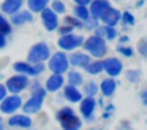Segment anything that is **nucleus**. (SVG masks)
I'll return each instance as SVG.
<instances>
[{
  "instance_id": "nucleus-27",
  "label": "nucleus",
  "mask_w": 147,
  "mask_h": 130,
  "mask_svg": "<svg viewBox=\"0 0 147 130\" xmlns=\"http://www.w3.org/2000/svg\"><path fill=\"white\" fill-rule=\"evenodd\" d=\"M11 32V25L8 24V21L3 18V16L0 14V33H3V35H8Z\"/></svg>"
},
{
  "instance_id": "nucleus-24",
  "label": "nucleus",
  "mask_w": 147,
  "mask_h": 130,
  "mask_svg": "<svg viewBox=\"0 0 147 130\" xmlns=\"http://www.w3.org/2000/svg\"><path fill=\"white\" fill-rule=\"evenodd\" d=\"M74 13H76V16L81 19V21H87L89 19V10L86 8V6H82V5H78L76 8H74Z\"/></svg>"
},
{
  "instance_id": "nucleus-28",
  "label": "nucleus",
  "mask_w": 147,
  "mask_h": 130,
  "mask_svg": "<svg viewBox=\"0 0 147 130\" xmlns=\"http://www.w3.org/2000/svg\"><path fill=\"white\" fill-rule=\"evenodd\" d=\"M52 11L57 14V13H63L65 11V3L60 2V0H55V2H52Z\"/></svg>"
},
{
  "instance_id": "nucleus-12",
  "label": "nucleus",
  "mask_w": 147,
  "mask_h": 130,
  "mask_svg": "<svg viewBox=\"0 0 147 130\" xmlns=\"http://www.w3.org/2000/svg\"><path fill=\"white\" fill-rule=\"evenodd\" d=\"M103 70H106L109 76H117L122 71V62L119 59H114V57L108 59L103 62Z\"/></svg>"
},
{
  "instance_id": "nucleus-37",
  "label": "nucleus",
  "mask_w": 147,
  "mask_h": 130,
  "mask_svg": "<svg viewBox=\"0 0 147 130\" xmlns=\"http://www.w3.org/2000/svg\"><path fill=\"white\" fill-rule=\"evenodd\" d=\"M5 95H7V87L0 84V101H2V100L5 98Z\"/></svg>"
},
{
  "instance_id": "nucleus-33",
  "label": "nucleus",
  "mask_w": 147,
  "mask_h": 130,
  "mask_svg": "<svg viewBox=\"0 0 147 130\" xmlns=\"http://www.w3.org/2000/svg\"><path fill=\"white\" fill-rule=\"evenodd\" d=\"M32 95H38V97H45V95H46V91H45V89H41L38 84H36L35 87L32 89Z\"/></svg>"
},
{
  "instance_id": "nucleus-21",
  "label": "nucleus",
  "mask_w": 147,
  "mask_h": 130,
  "mask_svg": "<svg viewBox=\"0 0 147 130\" xmlns=\"http://www.w3.org/2000/svg\"><path fill=\"white\" fill-rule=\"evenodd\" d=\"M65 97H67L70 101H73V103L81 101V98H82L81 97V92L76 89V86H71V84L65 87Z\"/></svg>"
},
{
  "instance_id": "nucleus-29",
  "label": "nucleus",
  "mask_w": 147,
  "mask_h": 130,
  "mask_svg": "<svg viewBox=\"0 0 147 130\" xmlns=\"http://www.w3.org/2000/svg\"><path fill=\"white\" fill-rule=\"evenodd\" d=\"M84 91H86V94L89 95V97H92V95H95V94H96L98 87H96L95 82H87V84H86V89H84Z\"/></svg>"
},
{
  "instance_id": "nucleus-35",
  "label": "nucleus",
  "mask_w": 147,
  "mask_h": 130,
  "mask_svg": "<svg viewBox=\"0 0 147 130\" xmlns=\"http://www.w3.org/2000/svg\"><path fill=\"white\" fill-rule=\"evenodd\" d=\"M71 30H73V27L71 25H65V27H62V29H59V32H60L62 35H67V33H71Z\"/></svg>"
},
{
  "instance_id": "nucleus-22",
  "label": "nucleus",
  "mask_w": 147,
  "mask_h": 130,
  "mask_svg": "<svg viewBox=\"0 0 147 130\" xmlns=\"http://www.w3.org/2000/svg\"><path fill=\"white\" fill-rule=\"evenodd\" d=\"M115 30L114 27H109V25H103V27H98L96 29V37H105L108 38V40H112V38H115Z\"/></svg>"
},
{
  "instance_id": "nucleus-40",
  "label": "nucleus",
  "mask_w": 147,
  "mask_h": 130,
  "mask_svg": "<svg viewBox=\"0 0 147 130\" xmlns=\"http://www.w3.org/2000/svg\"><path fill=\"white\" fill-rule=\"evenodd\" d=\"M0 130H3V122L0 120Z\"/></svg>"
},
{
  "instance_id": "nucleus-1",
  "label": "nucleus",
  "mask_w": 147,
  "mask_h": 130,
  "mask_svg": "<svg viewBox=\"0 0 147 130\" xmlns=\"http://www.w3.org/2000/svg\"><path fill=\"white\" fill-rule=\"evenodd\" d=\"M57 119L60 120L63 130H79L81 129V119L74 114L71 108H62L57 113Z\"/></svg>"
},
{
  "instance_id": "nucleus-16",
  "label": "nucleus",
  "mask_w": 147,
  "mask_h": 130,
  "mask_svg": "<svg viewBox=\"0 0 147 130\" xmlns=\"http://www.w3.org/2000/svg\"><path fill=\"white\" fill-rule=\"evenodd\" d=\"M22 0H5L2 3V11L3 13H8V14H14L22 6Z\"/></svg>"
},
{
  "instance_id": "nucleus-3",
  "label": "nucleus",
  "mask_w": 147,
  "mask_h": 130,
  "mask_svg": "<svg viewBox=\"0 0 147 130\" xmlns=\"http://www.w3.org/2000/svg\"><path fill=\"white\" fill-rule=\"evenodd\" d=\"M48 57H49V46L46 43H36L30 48L27 59H29L30 63H38L46 60Z\"/></svg>"
},
{
  "instance_id": "nucleus-15",
  "label": "nucleus",
  "mask_w": 147,
  "mask_h": 130,
  "mask_svg": "<svg viewBox=\"0 0 147 130\" xmlns=\"http://www.w3.org/2000/svg\"><path fill=\"white\" fill-rule=\"evenodd\" d=\"M62 86H63V76H62L60 73H54V75L48 79V82H46V91L55 92V91H59Z\"/></svg>"
},
{
  "instance_id": "nucleus-4",
  "label": "nucleus",
  "mask_w": 147,
  "mask_h": 130,
  "mask_svg": "<svg viewBox=\"0 0 147 130\" xmlns=\"http://www.w3.org/2000/svg\"><path fill=\"white\" fill-rule=\"evenodd\" d=\"M68 65H70V62H68L67 56L63 52H55L49 60V68L54 73H60V75L68 70Z\"/></svg>"
},
{
  "instance_id": "nucleus-18",
  "label": "nucleus",
  "mask_w": 147,
  "mask_h": 130,
  "mask_svg": "<svg viewBox=\"0 0 147 130\" xmlns=\"http://www.w3.org/2000/svg\"><path fill=\"white\" fill-rule=\"evenodd\" d=\"M8 124H10L11 127H24V129H27V127L32 125V120H30L29 116H13L10 120H8Z\"/></svg>"
},
{
  "instance_id": "nucleus-39",
  "label": "nucleus",
  "mask_w": 147,
  "mask_h": 130,
  "mask_svg": "<svg viewBox=\"0 0 147 130\" xmlns=\"http://www.w3.org/2000/svg\"><path fill=\"white\" fill-rule=\"evenodd\" d=\"M74 2L78 3V5H82V6H87L89 5L90 2H92V0H74Z\"/></svg>"
},
{
  "instance_id": "nucleus-9",
  "label": "nucleus",
  "mask_w": 147,
  "mask_h": 130,
  "mask_svg": "<svg viewBox=\"0 0 147 130\" xmlns=\"http://www.w3.org/2000/svg\"><path fill=\"white\" fill-rule=\"evenodd\" d=\"M100 19H101V21L105 22L106 25H109V27H114V25L117 24L119 21H120V13H119L115 8H112V6H108V8L103 11V14L100 16Z\"/></svg>"
},
{
  "instance_id": "nucleus-8",
  "label": "nucleus",
  "mask_w": 147,
  "mask_h": 130,
  "mask_svg": "<svg viewBox=\"0 0 147 130\" xmlns=\"http://www.w3.org/2000/svg\"><path fill=\"white\" fill-rule=\"evenodd\" d=\"M40 13H41V19H43V24H45L46 30H55L59 25L57 14L49 8H43Z\"/></svg>"
},
{
  "instance_id": "nucleus-5",
  "label": "nucleus",
  "mask_w": 147,
  "mask_h": 130,
  "mask_svg": "<svg viewBox=\"0 0 147 130\" xmlns=\"http://www.w3.org/2000/svg\"><path fill=\"white\" fill-rule=\"evenodd\" d=\"M13 68L16 70V71H19L21 75H32V76H36L40 75V73L45 70V65H43L41 62L35 63V65H30V63L27 62H16L13 65Z\"/></svg>"
},
{
  "instance_id": "nucleus-2",
  "label": "nucleus",
  "mask_w": 147,
  "mask_h": 130,
  "mask_svg": "<svg viewBox=\"0 0 147 130\" xmlns=\"http://www.w3.org/2000/svg\"><path fill=\"white\" fill-rule=\"evenodd\" d=\"M84 49H87L92 56L95 57H103L106 54V51H108V46H106L105 40H103L101 37H90L89 40L84 43Z\"/></svg>"
},
{
  "instance_id": "nucleus-20",
  "label": "nucleus",
  "mask_w": 147,
  "mask_h": 130,
  "mask_svg": "<svg viewBox=\"0 0 147 130\" xmlns=\"http://www.w3.org/2000/svg\"><path fill=\"white\" fill-rule=\"evenodd\" d=\"M115 81L112 78H108V79H105V81L101 82V86H100V89H101V92H103V95H106V97H111L112 94H114V91H115Z\"/></svg>"
},
{
  "instance_id": "nucleus-23",
  "label": "nucleus",
  "mask_w": 147,
  "mask_h": 130,
  "mask_svg": "<svg viewBox=\"0 0 147 130\" xmlns=\"http://www.w3.org/2000/svg\"><path fill=\"white\" fill-rule=\"evenodd\" d=\"M49 0H29V8L33 13H40L43 8H46Z\"/></svg>"
},
{
  "instance_id": "nucleus-36",
  "label": "nucleus",
  "mask_w": 147,
  "mask_h": 130,
  "mask_svg": "<svg viewBox=\"0 0 147 130\" xmlns=\"http://www.w3.org/2000/svg\"><path fill=\"white\" fill-rule=\"evenodd\" d=\"M139 52L142 54V56H146L147 51H146V40H141L139 41Z\"/></svg>"
},
{
  "instance_id": "nucleus-13",
  "label": "nucleus",
  "mask_w": 147,
  "mask_h": 130,
  "mask_svg": "<svg viewBox=\"0 0 147 130\" xmlns=\"http://www.w3.org/2000/svg\"><path fill=\"white\" fill-rule=\"evenodd\" d=\"M95 105H96V101L93 100V97H87L81 101V113H82L84 119H87V120L92 119V113L95 110Z\"/></svg>"
},
{
  "instance_id": "nucleus-7",
  "label": "nucleus",
  "mask_w": 147,
  "mask_h": 130,
  "mask_svg": "<svg viewBox=\"0 0 147 130\" xmlns=\"http://www.w3.org/2000/svg\"><path fill=\"white\" fill-rule=\"evenodd\" d=\"M27 84H29V79H27L26 75H16L8 79L5 87H8V91L13 92V94H19L21 91H24L27 87Z\"/></svg>"
},
{
  "instance_id": "nucleus-19",
  "label": "nucleus",
  "mask_w": 147,
  "mask_h": 130,
  "mask_svg": "<svg viewBox=\"0 0 147 130\" xmlns=\"http://www.w3.org/2000/svg\"><path fill=\"white\" fill-rule=\"evenodd\" d=\"M30 21H33V16L30 11H21V13H18V14H14L13 19H11V22L16 24V25H22V24L30 22Z\"/></svg>"
},
{
  "instance_id": "nucleus-38",
  "label": "nucleus",
  "mask_w": 147,
  "mask_h": 130,
  "mask_svg": "<svg viewBox=\"0 0 147 130\" xmlns=\"http://www.w3.org/2000/svg\"><path fill=\"white\" fill-rule=\"evenodd\" d=\"M5 44H7V37H5L3 33H0V49L5 48Z\"/></svg>"
},
{
  "instance_id": "nucleus-17",
  "label": "nucleus",
  "mask_w": 147,
  "mask_h": 130,
  "mask_svg": "<svg viewBox=\"0 0 147 130\" xmlns=\"http://www.w3.org/2000/svg\"><path fill=\"white\" fill-rule=\"evenodd\" d=\"M68 62H71V65H76V67H82V68H86L87 65L90 63V57L86 56V54H71V57L68 59Z\"/></svg>"
},
{
  "instance_id": "nucleus-10",
  "label": "nucleus",
  "mask_w": 147,
  "mask_h": 130,
  "mask_svg": "<svg viewBox=\"0 0 147 130\" xmlns=\"http://www.w3.org/2000/svg\"><path fill=\"white\" fill-rule=\"evenodd\" d=\"M19 106H21V97H18V95H11V97H8V98H3L2 103H0L2 113H7V114L16 111Z\"/></svg>"
},
{
  "instance_id": "nucleus-34",
  "label": "nucleus",
  "mask_w": 147,
  "mask_h": 130,
  "mask_svg": "<svg viewBox=\"0 0 147 130\" xmlns=\"http://www.w3.org/2000/svg\"><path fill=\"white\" fill-rule=\"evenodd\" d=\"M128 79L130 81H139V71H128Z\"/></svg>"
},
{
  "instance_id": "nucleus-32",
  "label": "nucleus",
  "mask_w": 147,
  "mask_h": 130,
  "mask_svg": "<svg viewBox=\"0 0 147 130\" xmlns=\"http://www.w3.org/2000/svg\"><path fill=\"white\" fill-rule=\"evenodd\" d=\"M119 52L120 54H123V56H127V57H131L133 56V51H131V48H128V46H119Z\"/></svg>"
},
{
  "instance_id": "nucleus-30",
  "label": "nucleus",
  "mask_w": 147,
  "mask_h": 130,
  "mask_svg": "<svg viewBox=\"0 0 147 130\" xmlns=\"http://www.w3.org/2000/svg\"><path fill=\"white\" fill-rule=\"evenodd\" d=\"M120 18L123 19V22H125V24H128V25H133L134 24V16H131L130 11H125Z\"/></svg>"
},
{
  "instance_id": "nucleus-14",
  "label": "nucleus",
  "mask_w": 147,
  "mask_h": 130,
  "mask_svg": "<svg viewBox=\"0 0 147 130\" xmlns=\"http://www.w3.org/2000/svg\"><path fill=\"white\" fill-rule=\"evenodd\" d=\"M43 98L45 97H38V95H32L29 101L24 105V111L29 114H33V113H38L41 110V105H43Z\"/></svg>"
},
{
  "instance_id": "nucleus-25",
  "label": "nucleus",
  "mask_w": 147,
  "mask_h": 130,
  "mask_svg": "<svg viewBox=\"0 0 147 130\" xmlns=\"http://www.w3.org/2000/svg\"><path fill=\"white\" fill-rule=\"evenodd\" d=\"M86 68H87V71H89L90 75H98V73L103 70V62H90Z\"/></svg>"
},
{
  "instance_id": "nucleus-11",
  "label": "nucleus",
  "mask_w": 147,
  "mask_h": 130,
  "mask_svg": "<svg viewBox=\"0 0 147 130\" xmlns=\"http://www.w3.org/2000/svg\"><path fill=\"white\" fill-rule=\"evenodd\" d=\"M92 5H90V10H89V14L92 16L95 21H98L100 19V16L103 14V11H105L108 6H111L109 5V2L108 0H92Z\"/></svg>"
},
{
  "instance_id": "nucleus-6",
  "label": "nucleus",
  "mask_w": 147,
  "mask_h": 130,
  "mask_svg": "<svg viewBox=\"0 0 147 130\" xmlns=\"http://www.w3.org/2000/svg\"><path fill=\"white\" fill-rule=\"evenodd\" d=\"M84 41L82 37H79V35H73V33H67V35H62L60 38H59V46L62 48V49H67V51H71L74 49V48L81 46Z\"/></svg>"
},
{
  "instance_id": "nucleus-31",
  "label": "nucleus",
  "mask_w": 147,
  "mask_h": 130,
  "mask_svg": "<svg viewBox=\"0 0 147 130\" xmlns=\"http://www.w3.org/2000/svg\"><path fill=\"white\" fill-rule=\"evenodd\" d=\"M65 24L71 25V27H82V24H81V21H78V19L71 18V16H67V18H65Z\"/></svg>"
},
{
  "instance_id": "nucleus-26",
  "label": "nucleus",
  "mask_w": 147,
  "mask_h": 130,
  "mask_svg": "<svg viewBox=\"0 0 147 130\" xmlns=\"http://www.w3.org/2000/svg\"><path fill=\"white\" fill-rule=\"evenodd\" d=\"M68 81H70L71 86H79V84H82V76L78 71H71L68 75Z\"/></svg>"
}]
</instances>
